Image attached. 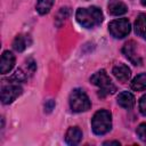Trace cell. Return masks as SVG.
Here are the masks:
<instances>
[{
  "mask_svg": "<svg viewBox=\"0 0 146 146\" xmlns=\"http://www.w3.org/2000/svg\"><path fill=\"white\" fill-rule=\"evenodd\" d=\"M103 13L102 10L96 7H87V8H79L75 13L76 22L84 29H94L102 24L103 22Z\"/></svg>",
  "mask_w": 146,
  "mask_h": 146,
  "instance_id": "1",
  "label": "cell"
},
{
  "mask_svg": "<svg viewBox=\"0 0 146 146\" xmlns=\"http://www.w3.org/2000/svg\"><path fill=\"white\" fill-rule=\"evenodd\" d=\"M90 83L98 87V96L104 98L107 95H112L116 91V87L110 79L105 70H99L90 76Z\"/></svg>",
  "mask_w": 146,
  "mask_h": 146,
  "instance_id": "2",
  "label": "cell"
},
{
  "mask_svg": "<svg viewBox=\"0 0 146 146\" xmlns=\"http://www.w3.org/2000/svg\"><path fill=\"white\" fill-rule=\"evenodd\" d=\"M91 129L95 135L103 136L112 129V114L107 110L97 111L91 119Z\"/></svg>",
  "mask_w": 146,
  "mask_h": 146,
  "instance_id": "3",
  "label": "cell"
},
{
  "mask_svg": "<svg viewBox=\"0 0 146 146\" xmlns=\"http://www.w3.org/2000/svg\"><path fill=\"white\" fill-rule=\"evenodd\" d=\"M70 107L74 113L86 112L91 107V102L82 89L76 88L70 95Z\"/></svg>",
  "mask_w": 146,
  "mask_h": 146,
  "instance_id": "4",
  "label": "cell"
},
{
  "mask_svg": "<svg viewBox=\"0 0 146 146\" xmlns=\"http://www.w3.org/2000/svg\"><path fill=\"white\" fill-rule=\"evenodd\" d=\"M131 25L128 18H117L108 24V32L115 39H122L130 33Z\"/></svg>",
  "mask_w": 146,
  "mask_h": 146,
  "instance_id": "5",
  "label": "cell"
},
{
  "mask_svg": "<svg viewBox=\"0 0 146 146\" xmlns=\"http://www.w3.org/2000/svg\"><path fill=\"white\" fill-rule=\"evenodd\" d=\"M23 92L22 87L14 81L9 80L8 84H3L1 87V102L2 104H11L15 99H17Z\"/></svg>",
  "mask_w": 146,
  "mask_h": 146,
  "instance_id": "6",
  "label": "cell"
},
{
  "mask_svg": "<svg viewBox=\"0 0 146 146\" xmlns=\"http://www.w3.org/2000/svg\"><path fill=\"white\" fill-rule=\"evenodd\" d=\"M136 47H137L136 42L132 41V40H130V41H128V42L124 43V46H123V48H122V54H123L124 57H125L128 60H130L133 65H141L143 60H141V58L137 55Z\"/></svg>",
  "mask_w": 146,
  "mask_h": 146,
  "instance_id": "7",
  "label": "cell"
},
{
  "mask_svg": "<svg viewBox=\"0 0 146 146\" xmlns=\"http://www.w3.org/2000/svg\"><path fill=\"white\" fill-rule=\"evenodd\" d=\"M15 65V56L11 51L5 50L1 55V62H0V72L1 74L9 73Z\"/></svg>",
  "mask_w": 146,
  "mask_h": 146,
  "instance_id": "8",
  "label": "cell"
},
{
  "mask_svg": "<svg viewBox=\"0 0 146 146\" xmlns=\"http://www.w3.org/2000/svg\"><path fill=\"white\" fill-rule=\"evenodd\" d=\"M112 73L115 76V79L119 80L122 83L128 82V80L131 76V71H130V68L125 64H117V65H115L113 67V70H112Z\"/></svg>",
  "mask_w": 146,
  "mask_h": 146,
  "instance_id": "9",
  "label": "cell"
},
{
  "mask_svg": "<svg viewBox=\"0 0 146 146\" xmlns=\"http://www.w3.org/2000/svg\"><path fill=\"white\" fill-rule=\"evenodd\" d=\"M116 102H117V104L121 107H123L125 110H131L135 106L136 98H135V96L131 92H129V91H122V92H120L117 95Z\"/></svg>",
  "mask_w": 146,
  "mask_h": 146,
  "instance_id": "10",
  "label": "cell"
},
{
  "mask_svg": "<svg viewBox=\"0 0 146 146\" xmlns=\"http://www.w3.org/2000/svg\"><path fill=\"white\" fill-rule=\"evenodd\" d=\"M82 139V131L79 127H70L65 133V141L68 145H78Z\"/></svg>",
  "mask_w": 146,
  "mask_h": 146,
  "instance_id": "11",
  "label": "cell"
},
{
  "mask_svg": "<svg viewBox=\"0 0 146 146\" xmlns=\"http://www.w3.org/2000/svg\"><path fill=\"white\" fill-rule=\"evenodd\" d=\"M135 33L146 40V14H139L133 24Z\"/></svg>",
  "mask_w": 146,
  "mask_h": 146,
  "instance_id": "12",
  "label": "cell"
},
{
  "mask_svg": "<svg viewBox=\"0 0 146 146\" xmlns=\"http://www.w3.org/2000/svg\"><path fill=\"white\" fill-rule=\"evenodd\" d=\"M128 11V7L125 3L119 0H111L108 3V13L113 16H120Z\"/></svg>",
  "mask_w": 146,
  "mask_h": 146,
  "instance_id": "13",
  "label": "cell"
},
{
  "mask_svg": "<svg viewBox=\"0 0 146 146\" xmlns=\"http://www.w3.org/2000/svg\"><path fill=\"white\" fill-rule=\"evenodd\" d=\"M29 43L30 42H29V36L27 35H25V34H17L15 36L14 41H13V48L16 51L21 52V51L25 50L26 47H29Z\"/></svg>",
  "mask_w": 146,
  "mask_h": 146,
  "instance_id": "14",
  "label": "cell"
},
{
  "mask_svg": "<svg viewBox=\"0 0 146 146\" xmlns=\"http://www.w3.org/2000/svg\"><path fill=\"white\" fill-rule=\"evenodd\" d=\"M131 89L135 91L146 90V73H140L131 81Z\"/></svg>",
  "mask_w": 146,
  "mask_h": 146,
  "instance_id": "15",
  "label": "cell"
},
{
  "mask_svg": "<svg viewBox=\"0 0 146 146\" xmlns=\"http://www.w3.org/2000/svg\"><path fill=\"white\" fill-rule=\"evenodd\" d=\"M55 0H36L35 9L40 15H46L50 11Z\"/></svg>",
  "mask_w": 146,
  "mask_h": 146,
  "instance_id": "16",
  "label": "cell"
},
{
  "mask_svg": "<svg viewBox=\"0 0 146 146\" xmlns=\"http://www.w3.org/2000/svg\"><path fill=\"white\" fill-rule=\"evenodd\" d=\"M70 13H71V10H70L68 7H63V8H60V10L58 11V14H57V16H56L57 24H58L59 21H60V23H63V22L70 16Z\"/></svg>",
  "mask_w": 146,
  "mask_h": 146,
  "instance_id": "17",
  "label": "cell"
},
{
  "mask_svg": "<svg viewBox=\"0 0 146 146\" xmlns=\"http://www.w3.org/2000/svg\"><path fill=\"white\" fill-rule=\"evenodd\" d=\"M136 133L140 140L146 141V123H140L136 129Z\"/></svg>",
  "mask_w": 146,
  "mask_h": 146,
  "instance_id": "18",
  "label": "cell"
},
{
  "mask_svg": "<svg viewBox=\"0 0 146 146\" xmlns=\"http://www.w3.org/2000/svg\"><path fill=\"white\" fill-rule=\"evenodd\" d=\"M139 111L144 116H146V94L143 95L139 99Z\"/></svg>",
  "mask_w": 146,
  "mask_h": 146,
  "instance_id": "19",
  "label": "cell"
},
{
  "mask_svg": "<svg viewBox=\"0 0 146 146\" xmlns=\"http://www.w3.org/2000/svg\"><path fill=\"white\" fill-rule=\"evenodd\" d=\"M54 108H55V102L52 99H49L44 103V112L46 113H50Z\"/></svg>",
  "mask_w": 146,
  "mask_h": 146,
  "instance_id": "20",
  "label": "cell"
},
{
  "mask_svg": "<svg viewBox=\"0 0 146 146\" xmlns=\"http://www.w3.org/2000/svg\"><path fill=\"white\" fill-rule=\"evenodd\" d=\"M104 145H120V143L116 140H108V141H105Z\"/></svg>",
  "mask_w": 146,
  "mask_h": 146,
  "instance_id": "21",
  "label": "cell"
},
{
  "mask_svg": "<svg viewBox=\"0 0 146 146\" xmlns=\"http://www.w3.org/2000/svg\"><path fill=\"white\" fill-rule=\"evenodd\" d=\"M140 2H141V5H143V6H145V7H146V0H140Z\"/></svg>",
  "mask_w": 146,
  "mask_h": 146,
  "instance_id": "22",
  "label": "cell"
}]
</instances>
